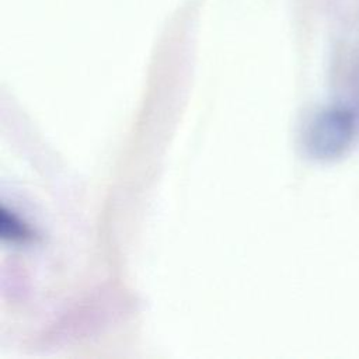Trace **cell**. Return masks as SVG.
Here are the masks:
<instances>
[{
    "label": "cell",
    "instance_id": "obj_1",
    "mask_svg": "<svg viewBox=\"0 0 359 359\" xmlns=\"http://www.w3.org/2000/svg\"><path fill=\"white\" fill-rule=\"evenodd\" d=\"M353 118L349 111L330 109L316 121L310 133V147L320 157H335L349 144Z\"/></svg>",
    "mask_w": 359,
    "mask_h": 359
}]
</instances>
